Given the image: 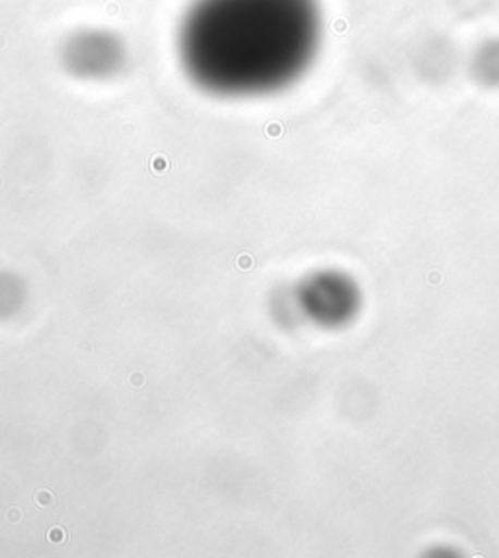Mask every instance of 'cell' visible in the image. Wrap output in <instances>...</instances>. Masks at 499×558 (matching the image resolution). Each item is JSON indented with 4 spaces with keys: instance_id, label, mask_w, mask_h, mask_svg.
<instances>
[{
    "instance_id": "cell-1",
    "label": "cell",
    "mask_w": 499,
    "mask_h": 558,
    "mask_svg": "<svg viewBox=\"0 0 499 558\" xmlns=\"http://www.w3.org/2000/svg\"><path fill=\"white\" fill-rule=\"evenodd\" d=\"M315 41L313 0H190L178 19L174 57L197 93L248 102L293 83Z\"/></svg>"
},
{
    "instance_id": "cell-2",
    "label": "cell",
    "mask_w": 499,
    "mask_h": 558,
    "mask_svg": "<svg viewBox=\"0 0 499 558\" xmlns=\"http://www.w3.org/2000/svg\"><path fill=\"white\" fill-rule=\"evenodd\" d=\"M130 59L127 39L108 26L69 29L57 47V63L76 83H111L127 71Z\"/></svg>"
}]
</instances>
